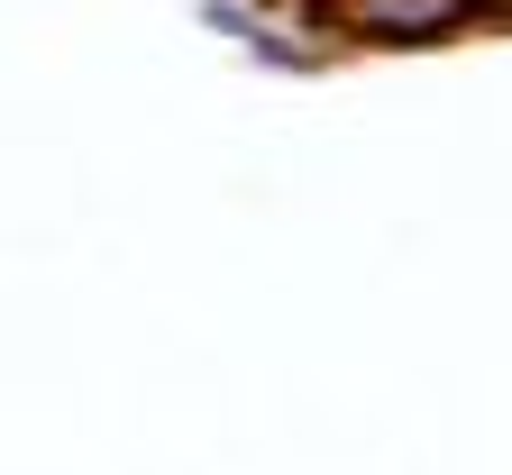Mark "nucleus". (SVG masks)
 <instances>
[{"instance_id": "nucleus-1", "label": "nucleus", "mask_w": 512, "mask_h": 475, "mask_svg": "<svg viewBox=\"0 0 512 475\" xmlns=\"http://www.w3.org/2000/svg\"><path fill=\"white\" fill-rule=\"evenodd\" d=\"M339 28L357 46H448L476 28V0H339Z\"/></svg>"}]
</instances>
